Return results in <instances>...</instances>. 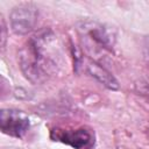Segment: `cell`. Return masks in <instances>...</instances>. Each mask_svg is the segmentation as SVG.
Segmentation results:
<instances>
[{"label": "cell", "instance_id": "obj_1", "mask_svg": "<svg viewBox=\"0 0 149 149\" xmlns=\"http://www.w3.org/2000/svg\"><path fill=\"white\" fill-rule=\"evenodd\" d=\"M61 62V44L51 29H43L29 37L19 52L20 69L34 84L47 81L58 71Z\"/></svg>", "mask_w": 149, "mask_h": 149}, {"label": "cell", "instance_id": "obj_2", "mask_svg": "<svg viewBox=\"0 0 149 149\" xmlns=\"http://www.w3.org/2000/svg\"><path fill=\"white\" fill-rule=\"evenodd\" d=\"M79 31L85 41L88 50L94 51H113L115 44V34L113 29L95 21H83Z\"/></svg>", "mask_w": 149, "mask_h": 149}, {"label": "cell", "instance_id": "obj_3", "mask_svg": "<svg viewBox=\"0 0 149 149\" xmlns=\"http://www.w3.org/2000/svg\"><path fill=\"white\" fill-rule=\"evenodd\" d=\"M50 139L73 149H93L95 146V134L87 126L55 127L50 130Z\"/></svg>", "mask_w": 149, "mask_h": 149}, {"label": "cell", "instance_id": "obj_4", "mask_svg": "<svg viewBox=\"0 0 149 149\" xmlns=\"http://www.w3.org/2000/svg\"><path fill=\"white\" fill-rule=\"evenodd\" d=\"M38 17V9L33 3H22L14 7L9 14L10 29L15 35H27L30 33Z\"/></svg>", "mask_w": 149, "mask_h": 149}, {"label": "cell", "instance_id": "obj_5", "mask_svg": "<svg viewBox=\"0 0 149 149\" xmlns=\"http://www.w3.org/2000/svg\"><path fill=\"white\" fill-rule=\"evenodd\" d=\"M0 128L6 135L21 139L28 133L30 128V120L22 111L3 108L0 112Z\"/></svg>", "mask_w": 149, "mask_h": 149}, {"label": "cell", "instance_id": "obj_6", "mask_svg": "<svg viewBox=\"0 0 149 149\" xmlns=\"http://www.w3.org/2000/svg\"><path fill=\"white\" fill-rule=\"evenodd\" d=\"M80 61H81V66L85 70V72L90 74L92 78H94L98 83L104 85L106 88L112 90V91L120 88L119 81L115 79V77L107 69H105L101 64H99L98 62L91 58H80Z\"/></svg>", "mask_w": 149, "mask_h": 149}, {"label": "cell", "instance_id": "obj_7", "mask_svg": "<svg viewBox=\"0 0 149 149\" xmlns=\"http://www.w3.org/2000/svg\"><path fill=\"white\" fill-rule=\"evenodd\" d=\"M142 51H143V57L147 64L149 65V36H146L142 43Z\"/></svg>", "mask_w": 149, "mask_h": 149}, {"label": "cell", "instance_id": "obj_8", "mask_svg": "<svg viewBox=\"0 0 149 149\" xmlns=\"http://www.w3.org/2000/svg\"><path fill=\"white\" fill-rule=\"evenodd\" d=\"M1 31H2V35H1V38H2V42H1V48L2 50L5 49V45H6V23H5V20L1 19Z\"/></svg>", "mask_w": 149, "mask_h": 149}, {"label": "cell", "instance_id": "obj_9", "mask_svg": "<svg viewBox=\"0 0 149 149\" xmlns=\"http://www.w3.org/2000/svg\"><path fill=\"white\" fill-rule=\"evenodd\" d=\"M142 93H143V94L149 99V85H147V86H146V88H144V90H142Z\"/></svg>", "mask_w": 149, "mask_h": 149}]
</instances>
